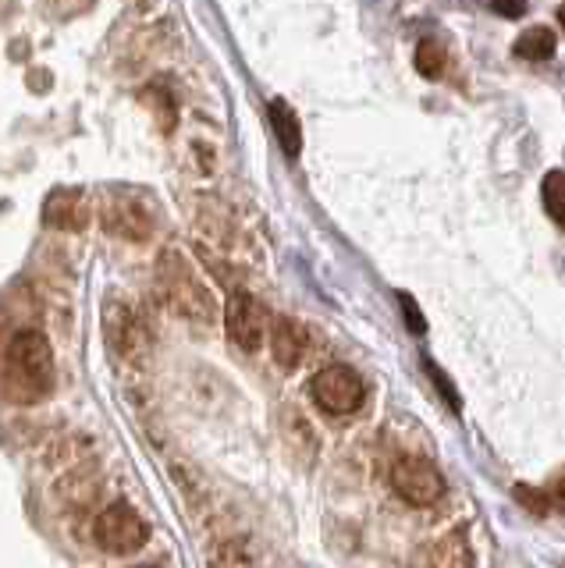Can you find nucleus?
I'll list each match as a JSON object with an SVG mask.
<instances>
[{
	"label": "nucleus",
	"mask_w": 565,
	"mask_h": 568,
	"mask_svg": "<svg viewBox=\"0 0 565 568\" xmlns=\"http://www.w3.org/2000/svg\"><path fill=\"white\" fill-rule=\"evenodd\" d=\"M54 390V348L40 331H19L4 352V395L14 405H32Z\"/></svg>",
	"instance_id": "1"
},
{
	"label": "nucleus",
	"mask_w": 565,
	"mask_h": 568,
	"mask_svg": "<svg viewBox=\"0 0 565 568\" xmlns=\"http://www.w3.org/2000/svg\"><path fill=\"white\" fill-rule=\"evenodd\" d=\"M93 537L97 544L108 550V555H135L143 550L150 540V526L147 519L129 505H111L97 515L93 523Z\"/></svg>",
	"instance_id": "2"
},
{
	"label": "nucleus",
	"mask_w": 565,
	"mask_h": 568,
	"mask_svg": "<svg viewBox=\"0 0 565 568\" xmlns=\"http://www.w3.org/2000/svg\"><path fill=\"white\" fill-rule=\"evenodd\" d=\"M161 284H164V295L174 302V310H182L185 316H200V320L214 316V298L206 295L200 277L189 271V263L179 253L161 256Z\"/></svg>",
	"instance_id": "3"
},
{
	"label": "nucleus",
	"mask_w": 565,
	"mask_h": 568,
	"mask_svg": "<svg viewBox=\"0 0 565 568\" xmlns=\"http://www.w3.org/2000/svg\"><path fill=\"white\" fill-rule=\"evenodd\" d=\"M310 390H313V402L331 416L356 413V408L363 405V398H366V387L360 381V373L349 369V366H324L310 381Z\"/></svg>",
	"instance_id": "4"
},
{
	"label": "nucleus",
	"mask_w": 565,
	"mask_h": 568,
	"mask_svg": "<svg viewBox=\"0 0 565 568\" xmlns=\"http://www.w3.org/2000/svg\"><path fill=\"white\" fill-rule=\"evenodd\" d=\"M392 487L402 501H410L413 508H427L441 501V494H445V476H441L427 458L405 455V458H395V466H392Z\"/></svg>",
	"instance_id": "5"
},
{
	"label": "nucleus",
	"mask_w": 565,
	"mask_h": 568,
	"mask_svg": "<svg viewBox=\"0 0 565 568\" xmlns=\"http://www.w3.org/2000/svg\"><path fill=\"white\" fill-rule=\"evenodd\" d=\"M224 327L242 352H256L268 337V310L260 306V298L235 292L224 306Z\"/></svg>",
	"instance_id": "6"
},
{
	"label": "nucleus",
	"mask_w": 565,
	"mask_h": 568,
	"mask_svg": "<svg viewBox=\"0 0 565 568\" xmlns=\"http://www.w3.org/2000/svg\"><path fill=\"white\" fill-rule=\"evenodd\" d=\"M43 221L61 231H85V224H90V200L79 189L50 192L43 203Z\"/></svg>",
	"instance_id": "7"
},
{
	"label": "nucleus",
	"mask_w": 565,
	"mask_h": 568,
	"mask_svg": "<svg viewBox=\"0 0 565 568\" xmlns=\"http://www.w3.org/2000/svg\"><path fill=\"white\" fill-rule=\"evenodd\" d=\"M103 227H108L111 235H121L129 242L150 239V221L143 217V210H139V203L129 200V195H114V200H108V206H103Z\"/></svg>",
	"instance_id": "8"
},
{
	"label": "nucleus",
	"mask_w": 565,
	"mask_h": 568,
	"mask_svg": "<svg viewBox=\"0 0 565 568\" xmlns=\"http://www.w3.org/2000/svg\"><path fill=\"white\" fill-rule=\"evenodd\" d=\"M271 348H274V363L281 369H295L299 363H303V355H306L303 327H299L295 320H289V316H278L274 327H271Z\"/></svg>",
	"instance_id": "9"
},
{
	"label": "nucleus",
	"mask_w": 565,
	"mask_h": 568,
	"mask_svg": "<svg viewBox=\"0 0 565 568\" xmlns=\"http://www.w3.org/2000/svg\"><path fill=\"white\" fill-rule=\"evenodd\" d=\"M271 124H274V132H278V142H281V150H285L289 156H299L303 153V129H299V118L295 111L285 103V100H271Z\"/></svg>",
	"instance_id": "10"
},
{
	"label": "nucleus",
	"mask_w": 565,
	"mask_h": 568,
	"mask_svg": "<svg viewBox=\"0 0 565 568\" xmlns=\"http://www.w3.org/2000/svg\"><path fill=\"white\" fill-rule=\"evenodd\" d=\"M431 568H473V550L466 544V532H448L445 540H437Z\"/></svg>",
	"instance_id": "11"
},
{
	"label": "nucleus",
	"mask_w": 565,
	"mask_h": 568,
	"mask_svg": "<svg viewBox=\"0 0 565 568\" xmlns=\"http://www.w3.org/2000/svg\"><path fill=\"white\" fill-rule=\"evenodd\" d=\"M555 32L552 29H544V26H534V29H526L519 40H516V58L523 61H552L555 58Z\"/></svg>",
	"instance_id": "12"
},
{
	"label": "nucleus",
	"mask_w": 565,
	"mask_h": 568,
	"mask_svg": "<svg viewBox=\"0 0 565 568\" xmlns=\"http://www.w3.org/2000/svg\"><path fill=\"white\" fill-rule=\"evenodd\" d=\"M544 210H547V217H552L562 231H565V174L562 171H552L544 178Z\"/></svg>",
	"instance_id": "13"
},
{
	"label": "nucleus",
	"mask_w": 565,
	"mask_h": 568,
	"mask_svg": "<svg viewBox=\"0 0 565 568\" xmlns=\"http://www.w3.org/2000/svg\"><path fill=\"white\" fill-rule=\"evenodd\" d=\"M445 64H448V53H445V47H441V43L423 40L416 47V71H420L423 79H441V75H445Z\"/></svg>",
	"instance_id": "14"
},
{
	"label": "nucleus",
	"mask_w": 565,
	"mask_h": 568,
	"mask_svg": "<svg viewBox=\"0 0 565 568\" xmlns=\"http://www.w3.org/2000/svg\"><path fill=\"white\" fill-rule=\"evenodd\" d=\"M398 302H402V310H405V320H410V331H413V334H423V316H420V310H416L413 295H398Z\"/></svg>",
	"instance_id": "15"
},
{
	"label": "nucleus",
	"mask_w": 565,
	"mask_h": 568,
	"mask_svg": "<svg viewBox=\"0 0 565 568\" xmlns=\"http://www.w3.org/2000/svg\"><path fill=\"white\" fill-rule=\"evenodd\" d=\"M494 11L505 18H523L526 14V0H494Z\"/></svg>",
	"instance_id": "16"
},
{
	"label": "nucleus",
	"mask_w": 565,
	"mask_h": 568,
	"mask_svg": "<svg viewBox=\"0 0 565 568\" xmlns=\"http://www.w3.org/2000/svg\"><path fill=\"white\" fill-rule=\"evenodd\" d=\"M552 505H555L558 511H565V476H562L558 484L552 487Z\"/></svg>",
	"instance_id": "17"
},
{
	"label": "nucleus",
	"mask_w": 565,
	"mask_h": 568,
	"mask_svg": "<svg viewBox=\"0 0 565 568\" xmlns=\"http://www.w3.org/2000/svg\"><path fill=\"white\" fill-rule=\"evenodd\" d=\"M558 22H562V29H565V4L558 8Z\"/></svg>",
	"instance_id": "18"
},
{
	"label": "nucleus",
	"mask_w": 565,
	"mask_h": 568,
	"mask_svg": "<svg viewBox=\"0 0 565 568\" xmlns=\"http://www.w3.org/2000/svg\"><path fill=\"white\" fill-rule=\"evenodd\" d=\"M147 568H150V565H147Z\"/></svg>",
	"instance_id": "19"
}]
</instances>
